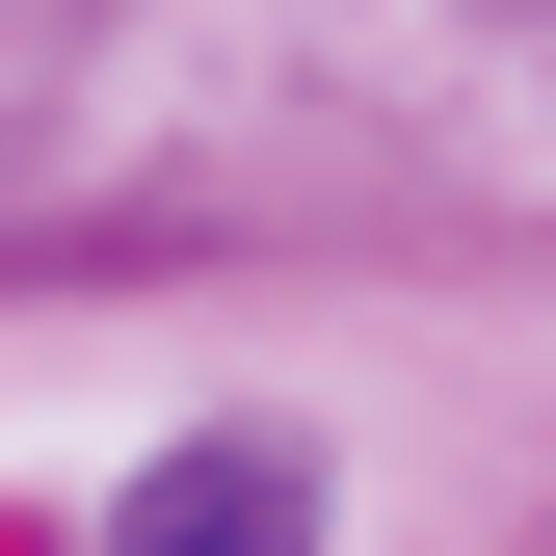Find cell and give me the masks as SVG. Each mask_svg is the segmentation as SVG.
<instances>
[{"label": "cell", "instance_id": "obj_1", "mask_svg": "<svg viewBox=\"0 0 556 556\" xmlns=\"http://www.w3.org/2000/svg\"><path fill=\"white\" fill-rule=\"evenodd\" d=\"M80 556H318V477L265 451V425H213V451H160V477H132Z\"/></svg>", "mask_w": 556, "mask_h": 556}]
</instances>
